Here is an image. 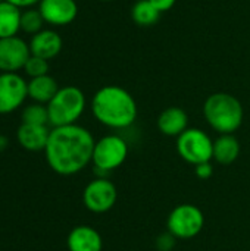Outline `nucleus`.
Segmentation results:
<instances>
[{"instance_id": "obj_21", "label": "nucleus", "mask_w": 250, "mask_h": 251, "mask_svg": "<svg viewBox=\"0 0 250 251\" xmlns=\"http://www.w3.org/2000/svg\"><path fill=\"white\" fill-rule=\"evenodd\" d=\"M22 124L49 125V112L46 104L32 103L22 110Z\"/></svg>"}, {"instance_id": "obj_15", "label": "nucleus", "mask_w": 250, "mask_h": 251, "mask_svg": "<svg viewBox=\"0 0 250 251\" xmlns=\"http://www.w3.org/2000/svg\"><path fill=\"white\" fill-rule=\"evenodd\" d=\"M50 129L47 125H31V124H21L16 131L18 143L22 149L28 151H44L47 141H49Z\"/></svg>"}, {"instance_id": "obj_27", "label": "nucleus", "mask_w": 250, "mask_h": 251, "mask_svg": "<svg viewBox=\"0 0 250 251\" xmlns=\"http://www.w3.org/2000/svg\"><path fill=\"white\" fill-rule=\"evenodd\" d=\"M7 144H9L7 138H6L4 135H0V151H3V150L7 147Z\"/></svg>"}, {"instance_id": "obj_12", "label": "nucleus", "mask_w": 250, "mask_h": 251, "mask_svg": "<svg viewBox=\"0 0 250 251\" xmlns=\"http://www.w3.org/2000/svg\"><path fill=\"white\" fill-rule=\"evenodd\" d=\"M28 44L32 56L52 60L60 53L63 41L55 29H41L40 32L31 35Z\"/></svg>"}, {"instance_id": "obj_20", "label": "nucleus", "mask_w": 250, "mask_h": 251, "mask_svg": "<svg viewBox=\"0 0 250 251\" xmlns=\"http://www.w3.org/2000/svg\"><path fill=\"white\" fill-rule=\"evenodd\" d=\"M44 19L40 13L38 9H24L21 13V31H24L25 34L34 35L37 32H40L44 25Z\"/></svg>"}, {"instance_id": "obj_7", "label": "nucleus", "mask_w": 250, "mask_h": 251, "mask_svg": "<svg viewBox=\"0 0 250 251\" xmlns=\"http://www.w3.org/2000/svg\"><path fill=\"white\" fill-rule=\"evenodd\" d=\"M128 156V144L119 135H105L94 144L93 165L100 172H112L118 169Z\"/></svg>"}, {"instance_id": "obj_29", "label": "nucleus", "mask_w": 250, "mask_h": 251, "mask_svg": "<svg viewBox=\"0 0 250 251\" xmlns=\"http://www.w3.org/2000/svg\"><path fill=\"white\" fill-rule=\"evenodd\" d=\"M1 1H4V0H0V3H1Z\"/></svg>"}, {"instance_id": "obj_23", "label": "nucleus", "mask_w": 250, "mask_h": 251, "mask_svg": "<svg viewBox=\"0 0 250 251\" xmlns=\"http://www.w3.org/2000/svg\"><path fill=\"white\" fill-rule=\"evenodd\" d=\"M175 241H177V238L171 232H165L156 238L155 246H156L158 251H171L175 247Z\"/></svg>"}, {"instance_id": "obj_10", "label": "nucleus", "mask_w": 250, "mask_h": 251, "mask_svg": "<svg viewBox=\"0 0 250 251\" xmlns=\"http://www.w3.org/2000/svg\"><path fill=\"white\" fill-rule=\"evenodd\" d=\"M29 56V44L25 40L18 35L0 38V72H18L24 69Z\"/></svg>"}, {"instance_id": "obj_2", "label": "nucleus", "mask_w": 250, "mask_h": 251, "mask_svg": "<svg viewBox=\"0 0 250 251\" xmlns=\"http://www.w3.org/2000/svg\"><path fill=\"white\" fill-rule=\"evenodd\" d=\"M91 113L97 122L112 129H125L137 119V103L130 91L119 85H105L91 99Z\"/></svg>"}, {"instance_id": "obj_14", "label": "nucleus", "mask_w": 250, "mask_h": 251, "mask_svg": "<svg viewBox=\"0 0 250 251\" xmlns=\"http://www.w3.org/2000/svg\"><path fill=\"white\" fill-rule=\"evenodd\" d=\"M187 128L189 115L181 107H167L158 116V129L167 137H180Z\"/></svg>"}, {"instance_id": "obj_26", "label": "nucleus", "mask_w": 250, "mask_h": 251, "mask_svg": "<svg viewBox=\"0 0 250 251\" xmlns=\"http://www.w3.org/2000/svg\"><path fill=\"white\" fill-rule=\"evenodd\" d=\"M6 1L15 4V6L19 7V9H29V7H32V6L38 4L41 0H6Z\"/></svg>"}, {"instance_id": "obj_19", "label": "nucleus", "mask_w": 250, "mask_h": 251, "mask_svg": "<svg viewBox=\"0 0 250 251\" xmlns=\"http://www.w3.org/2000/svg\"><path fill=\"white\" fill-rule=\"evenodd\" d=\"M130 15H131V19L136 25L152 26V25L158 24L162 12L149 0H137L131 7Z\"/></svg>"}, {"instance_id": "obj_16", "label": "nucleus", "mask_w": 250, "mask_h": 251, "mask_svg": "<svg viewBox=\"0 0 250 251\" xmlns=\"http://www.w3.org/2000/svg\"><path fill=\"white\" fill-rule=\"evenodd\" d=\"M59 91V85L56 82V79L53 76L43 75V76H37V78H31L28 81V97L34 101V103H40V104H49V101L56 96V93Z\"/></svg>"}, {"instance_id": "obj_11", "label": "nucleus", "mask_w": 250, "mask_h": 251, "mask_svg": "<svg viewBox=\"0 0 250 251\" xmlns=\"http://www.w3.org/2000/svg\"><path fill=\"white\" fill-rule=\"evenodd\" d=\"M38 10L44 22L52 26H66L78 16V4L75 0H41Z\"/></svg>"}, {"instance_id": "obj_17", "label": "nucleus", "mask_w": 250, "mask_h": 251, "mask_svg": "<svg viewBox=\"0 0 250 251\" xmlns=\"http://www.w3.org/2000/svg\"><path fill=\"white\" fill-rule=\"evenodd\" d=\"M240 154V143L233 134H221L214 141V159L220 165H231Z\"/></svg>"}, {"instance_id": "obj_6", "label": "nucleus", "mask_w": 250, "mask_h": 251, "mask_svg": "<svg viewBox=\"0 0 250 251\" xmlns=\"http://www.w3.org/2000/svg\"><path fill=\"white\" fill-rule=\"evenodd\" d=\"M205 225L202 210L194 204H180L168 216L167 228L177 240H192L197 237Z\"/></svg>"}, {"instance_id": "obj_4", "label": "nucleus", "mask_w": 250, "mask_h": 251, "mask_svg": "<svg viewBox=\"0 0 250 251\" xmlns=\"http://www.w3.org/2000/svg\"><path fill=\"white\" fill-rule=\"evenodd\" d=\"M85 94L81 88L66 85L59 88L56 96L49 101V124L53 128L74 125L85 110Z\"/></svg>"}, {"instance_id": "obj_9", "label": "nucleus", "mask_w": 250, "mask_h": 251, "mask_svg": "<svg viewBox=\"0 0 250 251\" xmlns=\"http://www.w3.org/2000/svg\"><path fill=\"white\" fill-rule=\"evenodd\" d=\"M28 97V81L18 72H0V115L19 109Z\"/></svg>"}, {"instance_id": "obj_28", "label": "nucleus", "mask_w": 250, "mask_h": 251, "mask_svg": "<svg viewBox=\"0 0 250 251\" xmlns=\"http://www.w3.org/2000/svg\"><path fill=\"white\" fill-rule=\"evenodd\" d=\"M99 1H105V3H109V1H115V0H99Z\"/></svg>"}, {"instance_id": "obj_8", "label": "nucleus", "mask_w": 250, "mask_h": 251, "mask_svg": "<svg viewBox=\"0 0 250 251\" xmlns=\"http://www.w3.org/2000/svg\"><path fill=\"white\" fill-rule=\"evenodd\" d=\"M118 200V191L108 178H96L83 191V203L93 213L109 212Z\"/></svg>"}, {"instance_id": "obj_18", "label": "nucleus", "mask_w": 250, "mask_h": 251, "mask_svg": "<svg viewBox=\"0 0 250 251\" xmlns=\"http://www.w3.org/2000/svg\"><path fill=\"white\" fill-rule=\"evenodd\" d=\"M22 10L9 1L0 3V38L15 37L21 31Z\"/></svg>"}, {"instance_id": "obj_25", "label": "nucleus", "mask_w": 250, "mask_h": 251, "mask_svg": "<svg viewBox=\"0 0 250 251\" xmlns=\"http://www.w3.org/2000/svg\"><path fill=\"white\" fill-rule=\"evenodd\" d=\"M149 1L153 3L162 13L171 10L175 6V3H177V0H149Z\"/></svg>"}, {"instance_id": "obj_3", "label": "nucleus", "mask_w": 250, "mask_h": 251, "mask_svg": "<svg viewBox=\"0 0 250 251\" xmlns=\"http://www.w3.org/2000/svg\"><path fill=\"white\" fill-rule=\"evenodd\" d=\"M208 125L220 134H234L243 124L245 110L237 97L230 93H214L203 103Z\"/></svg>"}, {"instance_id": "obj_5", "label": "nucleus", "mask_w": 250, "mask_h": 251, "mask_svg": "<svg viewBox=\"0 0 250 251\" xmlns=\"http://www.w3.org/2000/svg\"><path fill=\"white\" fill-rule=\"evenodd\" d=\"M177 151L183 160L197 166L214 159V141L199 128H187L177 137Z\"/></svg>"}, {"instance_id": "obj_13", "label": "nucleus", "mask_w": 250, "mask_h": 251, "mask_svg": "<svg viewBox=\"0 0 250 251\" xmlns=\"http://www.w3.org/2000/svg\"><path fill=\"white\" fill-rule=\"evenodd\" d=\"M66 246L69 251H102L103 240L94 228L88 225H80L69 232Z\"/></svg>"}, {"instance_id": "obj_22", "label": "nucleus", "mask_w": 250, "mask_h": 251, "mask_svg": "<svg viewBox=\"0 0 250 251\" xmlns=\"http://www.w3.org/2000/svg\"><path fill=\"white\" fill-rule=\"evenodd\" d=\"M24 72L31 78H37V76H43L49 74V60L37 57V56H29L25 66H24Z\"/></svg>"}, {"instance_id": "obj_24", "label": "nucleus", "mask_w": 250, "mask_h": 251, "mask_svg": "<svg viewBox=\"0 0 250 251\" xmlns=\"http://www.w3.org/2000/svg\"><path fill=\"white\" fill-rule=\"evenodd\" d=\"M194 174L199 179H209L214 174V168H212L211 162L200 163V165L194 166Z\"/></svg>"}, {"instance_id": "obj_1", "label": "nucleus", "mask_w": 250, "mask_h": 251, "mask_svg": "<svg viewBox=\"0 0 250 251\" xmlns=\"http://www.w3.org/2000/svg\"><path fill=\"white\" fill-rule=\"evenodd\" d=\"M94 144L91 132L77 124L53 128L44 149L47 165L57 175H75L91 162Z\"/></svg>"}]
</instances>
